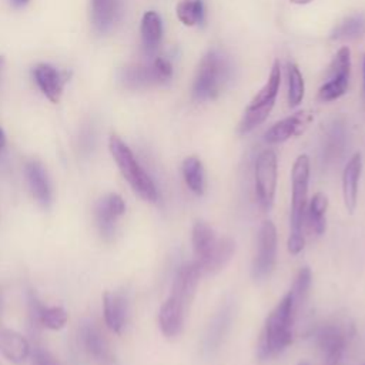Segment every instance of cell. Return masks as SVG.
I'll return each mask as SVG.
<instances>
[{
  "label": "cell",
  "instance_id": "1",
  "mask_svg": "<svg viewBox=\"0 0 365 365\" xmlns=\"http://www.w3.org/2000/svg\"><path fill=\"white\" fill-rule=\"evenodd\" d=\"M295 315L292 312L291 298L287 294L269 312L265 319L259 341H258V358L268 361L282 354L292 342V327Z\"/></svg>",
  "mask_w": 365,
  "mask_h": 365
},
{
  "label": "cell",
  "instance_id": "2",
  "mask_svg": "<svg viewBox=\"0 0 365 365\" xmlns=\"http://www.w3.org/2000/svg\"><path fill=\"white\" fill-rule=\"evenodd\" d=\"M308 182H309V158L301 154L294 161L291 170V214H289V238L288 251L292 255L299 254L304 250L305 238L304 215L308 205Z\"/></svg>",
  "mask_w": 365,
  "mask_h": 365
},
{
  "label": "cell",
  "instance_id": "3",
  "mask_svg": "<svg viewBox=\"0 0 365 365\" xmlns=\"http://www.w3.org/2000/svg\"><path fill=\"white\" fill-rule=\"evenodd\" d=\"M110 153L117 163L123 177L128 181L131 188L145 201L154 202L158 198L157 187L151 177L145 173V170L135 160L130 147L115 134L110 135L108 140Z\"/></svg>",
  "mask_w": 365,
  "mask_h": 365
},
{
  "label": "cell",
  "instance_id": "4",
  "mask_svg": "<svg viewBox=\"0 0 365 365\" xmlns=\"http://www.w3.org/2000/svg\"><path fill=\"white\" fill-rule=\"evenodd\" d=\"M230 74L227 58L218 50L207 51L197 67L192 96L198 101L214 100L222 91Z\"/></svg>",
  "mask_w": 365,
  "mask_h": 365
},
{
  "label": "cell",
  "instance_id": "5",
  "mask_svg": "<svg viewBox=\"0 0 365 365\" xmlns=\"http://www.w3.org/2000/svg\"><path fill=\"white\" fill-rule=\"evenodd\" d=\"M279 84H281L279 61L275 60L271 67L268 80L261 87V90L252 97V100L250 101V104L247 106V108L244 111V115L238 125L240 134H247V133L252 131L255 127H258L259 124H262L267 120V117L269 115V113L275 104Z\"/></svg>",
  "mask_w": 365,
  "mask_h": 365
},
{
  "label": "cell",
  "instance_id": "6",
  "mask_svg": "<svg viewBox=\"0 0 365 365\" xmlns=\"http://www.w3.org/2000/svg\"><path fill=\"white\" fill-rule=\"evenodd\" d=\"M254 180L259 207L264 211H269L274 204L278 180V160L274 150L267 148L258 154L254 165Z\"/></svg>",
  "mask_w": 365,
  "mask_h": 365
},
{
  "label": "cell",
  "instance_id": "7",
  "mask_svg": "<svg viewBox=\"0 0 365 365\" xmlns=\"http://www.w3.org/2000/svg\"><path fill=\"white\" fill-rule=\"evenodd\" d=\"M351 73V51L348 47H341L328 66L327 80L318 90L321 101H332L345 94Z\"/></svg>",
  "mask_w": 365,
  "mask_h": 365
},
{
  "label": "cell",
  "instance_id": "8",
  "mask_svg": "<svg viewBox=\"0 0 365 365\" xmlns=\"http://www.w3.org/2000/svg\"><path fill=\"white\" fill-rule=\"evenodd\" d=\"M277 228L272 221H264L258 231L257 252L254 255L251 274L255 281H264L274 269L277 259Z\"/></svg>",
  "mask_w": 365,
  "mask_h": 365
},
{
  "label": "cell",
  "instance_id": "9",
  "mask_svg": "<svg viewBox=\"0 0 365 365\" xmlns=\"http://www.w3.org/2000/svg\"><path fill=\"white\" fill-rule=\"evenodd\" d=\"M346 331L338 324H327L317 334L324 365H339L346 348Z\"/></svg>",
  "mask_w": 365,
  "mask_h": 365
},
{
  "label": "cell",
  "instance_id": "10",
  "mask_svg": "<svg viewBox=\"0 0 365 365\" xmlns=\"http://www.w3.org/2000/svg\"><path fill=\"white\" fill-rule=\"evenodd\" d=\"M33 78L38 86L40 91L53 104H57L61 98L64 86L70 80L68 71H60L54 66L47 63H40L33 67Z\"/></svg>",
  "mask_w": 365,
  "mask_h": 365
},
{
  "label": "cell",
  "instance_id": "11",
  "mask_svg": "<svg viewBox=\"0 0 365 365\" xmlns=\"http://www.w3.org/2000/svg\"><path fill=\"white\" fill-rule=\"evenodd\" d=\"M201 274H202V271L195 261L182 264L175 274L170 295L178 298L182 304H185L190 308V305L194 299Z\"/></svg>",
  "mask_w": 365,
  "mask_h": 365
},
{
  "label": "cell",
  "instance_id": "12",
  "mask_svg": "<svg viewBox=\"0 0 365 365\" xmlns=\"http://www.w3.org/2000/svg\"><path fill=\"white\" fill-rule=\"evenodd\" d=\"M188 307L178 298L170 295L158 311V325L161 332L168 338H175L182 332Z\"/></svg>",
  "mask_w": 365,
  "mask_h": 365
},
{
  "label": "cell",
  "instance_id": "13",
  "mask_svg": "<svg viewBox=\"0 0 365 365\" xmlns=\"http://www.w3.org/2000/svg\"><path fill=\"white\" fill-rule=\"evenodd\" d=\"M312 120V114L309 111H298L289 117H285L275 123L264 135V140L269 144L284 143L288 138L301 134Z\"/></svg>",
  "mask_w": 365,
  "mask_h": 365
},
{
  "label": "cell",
  "instance_id": "14",
  "mask_svg": "<svg viewBox=\"0 0 365 365\" xmlns=\"http://www.w3.org/2000/svg\"><path fill=\"white\" fill-rule=\"evenodd\" d=\"M81 341L90 356L100 365H115V356L108 342L94 324H84L81 328Z\"/></svg>",
  "mask_w": 365,
  "mask_h": 365
},
{
  "label": "cell",
  "instance_id": "15",
  "mask_svg": "<svg viewBox=\"0 0 365 365\" xmlns=\"http://www.w3.org/2000/svg\"><path fill=\"white\" fill-rule=\"evenodd\" d=\"M218 238L214 228L210 227L207 222L204 221H197L192 227V232H191V241H192V250H194V255H195V262L200 265L201 271L204 268V265L208 262V259L211 258Z\"/></svg>",
  "mask_w": 365,
  "mask_h": 365
},
{
  "label": "cell",
  "instance_id": "16",
  "mask_svg": "<svg viewBox=\"0 0 365 365\" xmlns=\"http://www.w3.org/2000/svg\"><path fill=\"white\" fill-rule=\"evenodd\" d=\"M362 173V155L355 153L346 163L342 171V195L345 208L348 212H354L358 204V190L359 178Z\"/></svg>",
  "mask_w": 365,
  "mask_h": 365
},
{
  "label": "cell",
  "instance_id": "17",
  "mask_svg": "<svg viewBox=\"0 0 365 365\" xmlns=\"http://www.w3.org/2000/svg\"><path fill=\"white\" fill-rule=\"evenodd\" d=\"M103 309H104V319L107 327L114 334H121L128 312V302L127 297L123 292H113L107 291L103 295Z\"/></svg>",
  "mask_w": 365,
  "mask_h": 365
},
{
  "label": "cell",
  "instance_id": "18",
  "mask_svg": "<svg viewBox=\"0 0 365 365\" xmlns=\"http://www.w3.org/2000/svg\"><path fill=\"white\" fill-rule=\"evenodd\" d=\"M232 319V304L231 301L224 302L217 314L214 315L204 338V351L207 354H212L218 346L221 345V341L224 339Z\"/></svg>",
  "mask_w": 365,
  "mask_h": 365
},
{
  "label": "cell",
  "instance_id": "19",
  "mask_svg": "<svg viewBox=\"0 0 365 365\" xmlns=\"http://www.w3.org/2000/svg\"><path fill=\"white\" fill-rule=\"evenodd\" d=\"M91 23L97 33H107L120 19L121 0H91Z\"/></svg>",
  "mask_w": 365,
  "mask_h": 365
},
{
  "label": "cell",
  "instance_id": "20",
  "mask_svg": "<svg viewBox=\"0 0 365 365\" xmlns=\"http://www.w3.org/2000/svg\"><path fill=\"white\" fill-rule=\"evenodd\" d=\"M346 148V127L341 120H334L325 134L322 141V157L327 163L338 161Z\"/></svg>",
  "mask_w": 365,
  "mask_h": 365
},
{
  "label": "cell",
  "instance_id": "21",
  "mask_svg": "<svg viewBox=\"0 0 365 365\" xmlns=\"http://www.w3.org/2000/svg\"><path fill=\"white\" fill-rule=\"evenodd\" d=\"M26 177L33 197L41 204L48 205L51 201V188L47 173L38 161H30L26 165Z\"/></svg>",
  "mask_w": 365,
  "mask_h": 365
},
{
  "label": "cell",
  "instance_id": "22",
  "mask_svg": "<svg viewBox=\"0 0 365 365\" xmlns=\"http://www.w3.org/2000/svg\"><path fill=\"white\" fill-rule=\"evenodd\" d=\"M0 352L13 364H21L30 354L29 342L11 329H0Z\"/></svg>",
  "mask_w": 365,
  "mask_h": 365
},
{
  "label": "cell",
  "instance_id": "23",
  "mask_svg": "<svg viewBox=\"0 0 365 365\" xmlns=\"http://www.w3.org/2000/svg\"><path fill=\"white\" fill-rule=\"evenodd\" d=\"M140 34L145 54H153L163 38V21L158 13L153 10L144 13L140 24Z\"/></svg>",
  "mask_w": 365,
  "mask_h": 365
},
{
  "label": "cell",
  "instance_id": "24",
  "mask_svg": "<svg viewBox=\"0 0 365 365\" xmlns=\"http://www.w3.org/2000/svg\"><path fill=\"white\" fill-rule=\"evenodd\" d=\"M327 208H328V198L322 192L314 194L309 204L307 205L304 224H307L308 230L315 235L324 234L327 228V218H325Z\"/></svg>",
  "mask_w": 365,
  "mask_h": 365
},
{
  "label": "cell",
  "instance_id": "25",
  "mask_svg": "<svg viewBox=\"0 0 365 365\" xmlns=\"http://www.w3.org/2000/svg\"><path fill=\"white\" fill-rule=\"evenodd\" d=\"M120 81L124 84V87L130 90H137V88H144L150 86H155V74L154 70L150 66H128L124 67L120 73Z\"/></svg>",
  "mask_w": 365,
  "mask_h": 365
},
{
  "label": "cell",
  "instance_id": "26",
  "mask_svg": "<svg viewBox=\"0 0 365 365\" xmlns=\"http://www.w3.org/2000/svg\"><path fill=\"white\" fill-rule=\"evenodd\" d=\"M181 173L187 187L195 195H202L205 191V171L201 160L195 155L187 157L181 164Z\"/></svg>",
  "mask_w": 365,
  "mask_h": 365
},
{
  "label": "cell",
  "instance_id": "27",
  "mask_svg": "<svg viewBox=\"0 0 365 365\" xmlns=\"http://www.w3.org/2000/svg\"><path fill=\"white\" fill-rule=\"evenodd\" d=\"M312 284V272L308 267H304L298 271L292 287L288 292L289 298H291V304H292V312L297 318V315L299 314V311L304 308L307 299H308V294H309V288Z\"/></svg>",
  "mask_w": 365,
  "mask_h": 365
},
{
  "label": "cell",
  "instance_id": "28",
  "mask_svg": "<svg viewBox=\"0 0 365 365\" xmlns=\"http://www.w3.org/2000/svg\"><path fill=\"white\" fill-rule=\"evenodd\" d=\"M234 252H235V241L228 235L220 237L211 258L208 259V262L202 268V272H208V274L211 272L212 274V272H217V271L222 269L230 262Z\"/></svg>",
  "mask_w": 365,
  "mask_h": 365
},
{
  "label": "cell",
  "instance_id": "29",
  "mask_svg": "<svg viewBox=\"0 0 365 365\" xmlns=\"http://www.w3.org/2000/svg\"><path fill=\"white\" fill-rule=\"evenodd\" d=\"M177 19L188 27L198 24L204 16L202 0H181L175 6Z\"/></svg>",
  "mask_w": 365,
  "mask_h": 365
},
{
  "label": "cell",
  "instance_id": "30",
  "mask_svg": "<svg viewBox=\"0 0 365 365\" xmlns=\"http://www.w3.org/2000/svg\"><path fill=\"white\" fill-rule=\"evenodd\" d=\"M365 33V17L364 16H351L339 23L331 33L334 40H351L362 36Z\"/></svg>",
  "mask_w": 365,
  "mask_h": 365
},
{
  "label": "cell",
  "instance_id": "31",
  "mask_svg": "<svg viewBox=\"0 0 365 365\" xmlns=\"http://www.w3.org/2000/svg\"><path fill=\"white\" fill-rule=\"evenodd\" d=\"M287 74H288V104L289 107H297L301 104L305 94L304 77L298 66L294 63H288Z\"/></svg>",
  "mask_w": 365,
  "mask_h": 365
},
{
  "label": "cell",
  "instance_id": "32",
  "mask_svg": "<svg viewBox=\"0 0 365 365\" xmlns=\"http://www.w3.org/2000/svg\"><path fill=\"white\" fill-rule=\"evenodd\" d=\"M117 215L114 212H111L108 210V207L106 205V202L101 200L97 204L96 208V221H97V227L100 230V234L106 238V240H111L115 234V221H117Z\"/></svg>",
  "mask_w": 365,
  "mask_h": 365
},
{
  "label": "cell",
  "instance_id": "33",
  "mask_svg": "<svg viewBox=\"0 0 365 365\" xmlns=\"http://www.w3.org/2000/svg\"><path fill=\"white\" fill-rule=\"evenodd\" d=\"M67 319V312L61 307H43L40 314V324L48 329H61Z\"/></svg>",
  "mask_w": 365,
  "mask_h": 365
},
{
  "label": "cell",
  "instance_id": "34",
  "mask_svg": "<svg viewBox=\"0 0 365 365\" xmlns=\"http://www.w3.org/2000/svg\"><path fill=\"white\" fill-rule=\"evenodd\" d=\"M151 67L154 70L157 84H164L173 77V66L164 57H155L154 61L151 63Z\"/></svg>",
  "mask_w": 365,
  "mask_h": 365
},
{
  "label": "cell",
  "instance_id": "35",
  "mask_svg": "<svg viewBox=\"0 0 365 365\" xmlns=\"http://www.w3.org/2000/svg\"><path fill=\"white\" fill-rule=\"evenodd\" d=\"M103 201L106 202V205L108 207V210L111 212H114L117 217L123 215L124 211H125V204H124V200L118 195V194H108L106 198H103Z\"/></svg>",
  "mask_w": 365,
  "mask_h": 365
},
{
  "label": "cell",
  "instance_id": "36",
  "mask_svg": "<svg viewBox=\"0 0 365 365\" xmlns=\"http://www.w3.org/2000/svg\"><path fill=\"white\" fill-rule=\"evenodd\" d=\"M33 365H58V362L50 352L41 348H36L33 354Z\"/></svg>",
  "mask_w": 365,
  "mask_h": 365
},
{
  "label": "cell",
  "instance_id": "37",
  "mask_svg": "<svg viewBox=\"0 0 365 365\" xmlns=\"http://www.w3.org/2000/svg\"><path fill=\"white\" fill-rule=\"evenodd\" d=\"M362 93L365 97V53L362 56Z\"/></svg>",
  "mask_w": 365,
  "mask_h": 365
},
{
  "label": "cell",
  "instance_id": "38",
  "mask_svg": "<svg viewBox=\"0 0 365 365\" xmlns=\"http://www.w3.org/2000/svg\"><path fill=\"white\" fill-rule=\"evenodd\" d=\"M30 0H10V3L14 6V7H23L29 3Z\"/></svg>",
  "mask_w": 365,
  "mask_h": 365
},
{
  "label": "cell",
  "instance_id": "39",
  "mask_svg": "<svg viewBox=\"0 0 365 365\" xmlns=\"http://www.w3.org/2000/svg\"><path fill=\"white\" fill-rule=\"evenodd\" d=\"M6 145V134L3 131V128L0 127V150H3Z\"/></svg>",
  "mask_w": 365,
  "mask_h": 365
},
{
  "label": "cell",
  "instance_id": "40",
  "mask_svg": "<svg viewBox=\"0 0 365 365\" xmlns=\"http://www.w3.org/2000/svg\"><path fill=\"white\" fill-rule=\"evenodd\" d=\"M291 3H295V4H308L311 3L312 0H289Z\"/></svg>",
  "mask_w": 365,
  "mask_h": 365
},
{
  "label": "cell",
  "instance_id": "41",
  "mask_svg": "<svg viewBox=\"0 0 365 365\" xmlns=\"http://www.w3.org/2000/svg\"><path fill=\"white\" fill-rule=\"evenodd\" d=\"M298 365H311L309 362H307V361H301Z\"/></svg>",
  "mask_w": 365,
  "mask_h": 365
}]
</instances>
